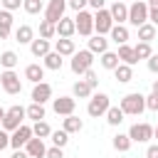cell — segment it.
I'll use <instances>...</instances> for the list:
<instances>
[{
	"instance_id": "6da1fadb",
	"label": "cell",
	"mask_w": 158,
	"mask_h": 158,
	"mask_svg": "<svg viewBox=\"0 0 158 158\" xmlns=\"http://www.w3.org/2000/svg\"><path fill=\"white\" fill-rule=\"evenodd\" d=\"M121 109H123V114H128V116H141V114L146 111V96L138 94V91H131V94H126V96L121 99Z\"/></svg>"
},
{
	"instance_id": "7a4b0ae2",
	"label": "cell",
	"mask_w": 158,
	"mask_h": 158,
	"mask_svg": "<svg viewBox=\"0 0 158 158\" xmlns=\"http://www.w3.org/2000/svg\"><path fill=\"white\" fill-rule=\"evenodd\" d=\"M91 64H94V52L91 49H79V52H74L72 54V72L74 74H79V77H84L89 69H91Z\"/></svg>"
},
{
	"instance_id": "3957f363",
	"label": "cell",
	"mask_w": 158,
	"mask_h": 158,
	"mask_svg": "<svg viewBox=\"0 0 158 158\" xmlns=\"http://www.w3.org/2000/svg\"><path fill=\"white\" fill-rule=\"evenodd\" d=\"M27 116V109H22L20 104H15V106H10L7 109V114H5V118H2V128L5 131H15V128H20L22 126V118Z\"/></svg>"
},
{
	"instance_id": "277c9868",
	"label": "cell",
	"mask_w": 158,
	"mask_h": 158,
	"mask_svg": "<svg viewBox=\"0 0 158 158\" xmlns=\"http://www.w3.org/2000/svg\"><path fill=\"white\" fill-rule=\"evenodd\" d=\"M128 22L133 27H141L143 22H148V2L136 0L133 5H128Z\"/></svg>"
},
{
	"instance_id": "5b68a950",
	"label": "cell",
	"mask_w": 158,
	"mask_h": 158,
	"mask_svg": "<svg viewBox=\"0 0 158 158\" xmlns=\"http://www.w3.org/2000/svg\"><path fill=\"white\" fill-rule=\"evenodd\" d=\"M109 106H111V101H109V96L106 94H94L91 99H89V106H86V111H89V116H94V118H99V116H106V111H109Z\"/></svg>"
},
{
	"instance_id": "8992f818",
	"label": "cell",
	"mask_w": 158,
	"mask_h": 158,
	"mask_svg": "<svg viewBox=\"0 0 158 158\" xmlns=\"http://www.w3.org/2000/svg\"><path fill=\"white\" fill-rule=\"evenodd\" d=\"M114 25H116V22H114V17H111V12H109L106 7L96 10V15H94V32H96V35H109Z\"/></svg>"
},
{
	"instance_id": "52a82bcc",
	"label": "cell",
	"mask_w": 158,
	"mask_h": 158,
	"mask_svg": "<svg viewBox=\"0 0 158 158\" xmlns=\"http://www.w3.org/2000/svg\"><path fill=\"white\" fill-rule=\"evenodd\" d=\"M0 84H2L5 94H10V96H15V94L22 91V81H20V77L15 74V69H5V72L0 74Z\"/></svg>"
},
{
	"instance_id": "ba28073f",
	"label": "cell",
	"mask_w": 158,
	"mask_h": 158,
	"mask_svg": "<svg viewBox=\"0 0 158 158\" xmlns=\"http://www.w3.org/2000/svg\"><path fill=\"white\" fill-rule=\"evenodd\" d=\"M64 10H67V0H49L44 5V20H49V22L57 25L64 17Z\"/></svg>"
},
{
	"instance_id": "9c48e42d",
	"label": "cell",
	"mask_w": 158,
	"mask_h": 158,
	"mask_svg": "<svg viewBox=\"0 0 158 158\" xmlns=\"http://www.w3.org/2000/svg\"><path fill=\"white\" fill-rule=\"evenodd\" d=\"M74 22H77V32H79V35L91 37V32H94V15H91V12L79 10L77 17H74Z\"/></svg>"
},
{
	"instance_id": "30bf717a",
	"label": "cell",
	"mask_w": 158,
	"mask_h": 158,
	"mask_svg": "<svg viewBox=\"0 0 158 158\" xmlns=\"http://www.w3.org/2000/svg\"><path fill=\"white\" fill-rule=\"evenodd\" d=\"M128 136H131V141H136V143H146V141L153 138V126H151V123H133V126L128 128Z\"/></svg>"
},
{
	"instance_id": "8fae6325",
	"label": "cell",
	"mask_w": 158,
	"mask_h": 158,
	"mask_svg": "<svg viewBox=\"0 0 158 158\" xmlns=\"http://www.w3.org/2000/svg\"><path fill=\"white\" fill-rule=\"evenodd\" d=\"M32 136H35V133H32V126H25V123H22L20 128H15V131L10 133V146L17 151V148H22Z\"/></svg>"
},
{
	"instance_id": "7c38bea8",
	"label": "cell",
	"mask_w": 158,
	"mask_h": 158,
	"mask_svg": "<svg viewBox=\"0 0 158 158\" xmlns=\"http://www.w3.org/2000/svg\"><path fill=\"white\" fill-rule=\"evenodd\" d=\"M52 109H54V114H59V116H69V114H74V109H77V99H74V96H59V99L52 101Z\"/></svg>"
},
{
	"instance_id": "4fadbf2b",
	"label": "cell",
	"mask_w": 158,
	"mask_h": 158,
	"mask_svg": "<svg viewBox=\"0 0 158 158\" xmlns=\"http://www.w3.org/2000/svg\"><path fill=\"white\" fill-rule=\"evenodd\" d=\"M25 151H27V156H30V158H44V153H47L44 138H40V136H32V138L25 143Z\"/></svg>"
},
{
	"instance_id": "5bb4252c",
	"label": "cell",
	"mask_w": 158,
	"mask_h": 158,
	"mask_svg": "<svg viewBox=\"0 0 158 158\" xmlns=\"http://www.w3.org/2000/svg\"><path fill=\"white\" fill-rule=\"evenodd\" d=\"M49 99H52V86H49L47 81L35 84V89H32V101H35V104H44V101H49Z\"/></svg>"
},
{
	"instance_id": "9a60e30c",
	"label": "cell",
	"mask_w": 158,
	"mask_h": 158,
	"mask_svg": "<svg viewBox=\"0 0 158 158\" xmlns=\"http://www.w3.org/2000/svg\"><path fill=\"white\" fill-rule=\"evenodd\" d=\"M109 12H111V17H114V22L116 25H123V22H128V7H126V2H114L111 7H109Z\"/></svg>"
},
{
	"instance_id": "2e32d148",
	"label": "cell",
	"mask_w": 158,
	"mask_h": 158,
	"mask_svg": "<svg viewBox=\"0 0 158 158\" xmlns=\"http://www.w3.org/2000/svg\"><path fill=\"white\" fill-rule=\"evenodd\" d=\"M54 52H59L62 57H72V54L77 52V44H74L72 37H59V40L54 42Z\"/></svg>"
},
{
	"instance_id": "e0dca14e",
	"label": "cell",
	"mask_w": 158,
	"mask_h": 158,
	"mask_svg": "<svg viewBox=\"0 0 158 158\" xmlns=\"http://www.w3.org/2000/svg\"><path fill=\"white\" fill-rule=\"evenodd\" d=\"M30 52H32V57H44V54L52 52V44H49V40L40 37V40H32L30 42Z\"/></svg>"
},
{
	"instance_id": "ac0fdd59",
	"label": "cell",
	"mask_w": 158,
	"mask_h": 158,
	"mask_svg": "<svg viewBox=\"0 0 158 158\" xmlns=\"http://www.w3.org/2000/svg\"><path fill=\"white\" fill-rule=\"evenodd\" d=\"M77 32V22L72 20V17H62L59 22H57V35L59 37H72Z\"/></svg>"
},
{
	"instance_id": "d6986e66",
	"label": "cell",
	"mask_w": 158,
	"mask_h": 158,
	"mask_svg": "<svg viewBox=\"0 0 158 158\" xmlns=\"http://www.w3.org/2000/svg\"><path fill=\"white\" fill-rule=\"evenodd\" d=\"M25 79L32 81V84H40V81L44 79V67H40V64H27V67H25Z\"/></svg>"
},
{
	"instance_id": "ffe728a7",
	"label": "cell",
	"mask_w": 158,
	"mask_h": 158,
	"mask_svg": "<svg viewBox=\"0 0 158 158\" xmlns=\"http://www.w3.org/2000/svg\"><path fill=\"white\" fill-rule=\"evenodd\" d=\"M12 30V12L10 10H0V40H7Z\"/></svg>"
},
{
	"instance_id": "44dd1931",
	"label": "cell",
	"mask_w": 158,
	"mask_h": 158,
	"mask_svg": "<svg viewBox=\"0 0 158 158\" xmlns=\"http://www.w3.org/2000/svg\"><path fill=\"white\" fill-rule=\"evenodd\" d=\"M35 40V30L30 27V25H20L17 30H15V42H20V44H30Z\"/></svg>"
},
{
	"instance_id": "7402d4cb",
	"label": "cell",
	"mask_w": 158,
	"mask_h": 158,
	"mask_svg": "<svg viewBox=\"0 0 158 158\" xmlns=\"http://www.w3.org/2000/svg\"><path fill=\"white\" fill-rule=\"evenodd\" d=\"M118 59H121L123 64H131V67L138 62V59H136V49H133L128 42H126V44H118Z\"/></svg>"
},
{
	"instance_id": "603a6c76",
	"label": "cell",
	"mask_w": 158,
	"mask_h": 158,
	"mask_svg": "<svg viewBox=\"0 0 158 158\" xmlns=\"http://www.w3.org/2000/svg\"><path fill=\"white\" fill-rule=\"evenodd\" d=\"M89 49H91L94 54H104V52L109 49V40H106L104 35H94V37L89 40Z\"/></svg>"
},
{
	"instance_id": "cb8c5ba5",
	"label": "cell",
	"mask_w": 158,
	"mask_h": 158,
	"mask_svg": "<svg viewBox=\"0 0 158 158\" xmlns=\"http://www.w3.org/2000/svg\"><path fill=\"white\" fill-rule=\"evenodd\" d=\"M114 77H116V79H118L121 84H128V81L133 79V67H131V64H123V62H121V64H118V67L114 69Z\"/></svg>"
},
{
	"instance_id": "d4e9b609",
	"label": "cell",
	"mask_w": 158,
	"mask_h": 158,
	"mask_svg": "<svg viewBox=\"0 0 158 158\" xmlns=\"http://www.w3.org/2000/svg\"><path fill=\"white\" fill-rule=\"evenodd\" d=\"M42 59H44V69H52V72H59V69H62V54H59V52L52 49V52L44 54Z\"/></svg>"
},
{
	"instance_id": "484cf974",
	"label": "cell",
	"mask_w": 158,
	"mask_h": 158,
	"mask_svg": "<svg viewBox=\"0 0 158 158\" xmlns=\"http://www.w3.org/2000/svg\"><path fill=\"white\" fill-rule=\"evenodd\" d=\"M109 35H111V40H114L116 44H126V42H128V30H126V25H114Z\"/></svg>"
},
{
	"instance_id": "4316f807",
	"label": "cell",
	"mask_w": 158,
	"mask_h": 158,
	"mask_svg": "<svg viewBox=\"0 0 158 158\" xmlns=\"http://www.w3.org/2000/svg\"><path fill=\"white\" fill-rule=\"evenodd\" d=\"M118 64H121V59H118V52H109V49H106V52L101 54V67H104V69H111V72H114Z\"/></svg>"
},
{
	"instance_id": "83f0119b",
	"label": "cell",
	"mask_w": 158,
	"mask_h": 158,
	"mask_svg": "<svg viewBox=\"0 0 158 158\" xmlns=\"http://www.w3.org/2000/svg\"><path fill=\"white\" fill-rule=\"evenodd\" d=\"M91 91H94V89H91L84 79H79V81L72 86V96H74V99H86V96H91Z\"/></svg>"
},
{
	"instance_id": "f1b7e54d",
	"label": "cell",
	"mask_w": 158,
	"mask_h": 158,
	"mask_svg": "<svg viewBox=\"0 0 158 158\" xmlns=\"http://www.w3.org/2000/svg\"><path fill=\"white\" fill-rule=\"evenodd\" d=\"M67 133H79L81 128H84V123H81V118L79 116H74V114H69L67 118H64V126H62Z\"/></svg>"
},
{
	"instance_id": "f546056e",
	"label": "cell",
	"mask_w": 158,
	"mask_h": 158,
	"mask_svg": "<svg viewBox=\"0 0 158 158\" xmlns=\"http://www.w3.org/2000/svg\"><path fill=\"white\" fill-rule=\"evenodd\" d=\"M138 40H141V42L156 40V25H153V22H143V25L138 27Z\"/></svg>"
},
{
	"instance_id": "4dcf8cb0",
	"label": "cell",
	"mask_w": 158,
	"mask_h": 158,
	"mask_svg": "<svg viewBox=\"0 0 158 158\" xmlns=\"http://www.w3.org/2000/svg\"><path fill=\"white\" fill-rule=\"evenodd\" d=\"M123 109L121 106H109V111H106V121H109V126H118L121 121H123Z\"/></svg>"
},
{
	"instance_id": "1f68e13d",
	"label": "cell",
	"mask_w": 158,
	"mask_h": 158,
	"mask_svg": "<svg viewBox=\"0 0 158 158\" xmlns=\"http://www.w3.org/2000/svg\"><path fill=\"white\" fill-rule=\"evenodd\" d=\"M17 62H20V57H17L12 49H5V52L0 54V64H2L5 69H15V67H17Z\"/></svg>"
},
{
	"instance_id": "d6a6232c",
	"label": "cell",
	"mask_w": 158,
	"mask_h": 158,
	"mask_svg": "<svg viewBox=\"0 0 158 158\" xmlns=\"http://www.w3.org/2000/svg\"><path fill=\"white\" fill-rule=\"evenodd\" d=\"M111 143H114V148H116V151L126 153V151L131 148V143H133V141H131V136H128V133H118V136H114V141H111Z\"/></svg>"
},
{
	"instance_id": "836d02e7",
	"label": "cell",
	"mask_w": 158,
	"mask_h": 158,
	"mask_svg": "<svg viewBox=\"0 0 158 158\" xmlns=\"http://www.w3.org/2000/svg\"><path fill=\"white\" fill-rule=\"evenodd\" d=\"M54 35H57V25H54V22H49V20H42V22H40V37L52 40Z\"/></svg>"
},
{
	"instance_id": "e575fe53",
	"label": "cell",
	"mask_w": 158,
	"mask_h": 158,
	"mask_svg": "<svg viewBox=\"0 0 158 158\" xmlns=\"http://www.w3.org/2000/svg\"><path fill=\"white\" fill-rule=\"evenodd\" d=\"M27 118H32V121H42L44 118V104H30L27 106Z\"/></svg>"
},
{
	"instance_id": "d590c367",
	"label": "cell",
	"mask_w": 158,
	"mask_h": 158,
	"mask_svg": "<svg viewBox=\"0 0 158 158\" xmlns=\"http://www.w3.org/2000/svg\"><path fill=\"white\" fill-rule=\"evenodd\" d=\"M22 10H25L27 15H40V12L44 10V2H42V0H25V2H22Z\"/></svg>"
},
{
	"instance_id": "8d00e7d4",
	"label": "cell",
	"mask_w": 158,
	"mask_h": 158,
	"mask_svg": "<svg viewBox=\"0 0 158 158\" xmlns=\"http://www.w3.org/2000/svg\"><path fill=\"white\" fill-rule=\"evenodd\" d=\"M32 133H35V136H40V138H47V136H52V128H49V123L42 118V121H35Z\"/></svg>"
},
{
	"instance_id": "74e56055",
	"label": "cell",
	"mask_w": 158,
	"mask_h": 158,
	"mask_svg": "<svg viewBox=\"0 0 158 158\" xmlns=\"http://www.w3.org/2000/svg\"><path fill=\"white\" fill-rule=\"evenodd\" d=\"M133 49H136V59H148V57L153 54V49H151V42H138Z\"/></svg>"
},
{
	"instance_id": "f35d334b",
	"label": "cell",
	"mask_w": 158,
	"mask_h": 158,
	"mask_svg": "<svg viewBox=\"0 0 158 158\" xmlns=\"http://www.w3.org/2000/svg\"><path fill=\"white\" fill-rule=\"evenodd\" d=\"M67 141H69V133L62 128V131H52V143L54 146H59V148H64L67 146Z\"/></svg>"
},
{
	"instance_id": "ab89813d",
	"label": "cell",
	"mask_w": 158,
	"mask_h": 158,
	"mask_svg": "<svg viewBox=\"0 0 158 158\" xmlns=\"http://www.w3.org/2000/svg\"><path fill=\"white\" fill-rule=\"evenodd\" d=\"M148 22L158 27V0H148Z\"/></svg>"
},
{
	"instance_id": "60d3db41",
	"label": "cell",
	"mask_w": 158,
	"mask_h": 158,
	"mask_svg": "<svg viewBox=\"0 0 158 158\" xmlns=\"http://www.w3.org/2000/svg\"><path fill=\"white\" fill-rule=\"evenodd\" d=\"M84 81H86L91 89H96V86H99V77H96V72H94V69H89V72L84 74Z\"/></svg>"
},
{
	"instance_id": "b9f144b4",
	"label": "cell",
	"mask_w": 158,
	"mask_h": 158,
	"mask_svg": "<svg viewBox=\"0 0 158 158\" xmlns=\"http://www.w3.org/2000/svg\"><path fill=\"white\" fill-rule=\"evenodd\" d=\"M146 109H151V111H158V94H148L146 96Z\"/></svg>"
},
{
	"instance_id": "7bdbcfd3",
	"label": "cell",
	"mask_w": 158,
	"mask_h": 158,
	"mask_svg": "<svg viewBox=\"0 0 158 158\" xmlns=\"http://www.w3.org/2000/svg\"><path fill=\"white\" fill-rule=\"evenodd\" d=\"M0 2H2V10H10V12H12V10H17L25 0H0Z\"/></svg>"
},
{
	"instance_id": "ee69618b",
	"label": "cell",
	"mask_w": 158,
	"mask_h": 158,
	"mask_svg": "<svg viewBox=\"0 0 158 158\" xmlns=\"http://www.w3.org/2000/svg\"><path fill=\"white\" fill-rule=\"evenodd\" d=\"M44 158H64V153H62V148H59V146H52V148H47Z\"/></svg>"
},
{
	"instance_id": "f6af8a7d",
	"label": "cell",
	"mask_w": 158,
	"mask_h": 158,
	"mask_svg": "<svg viewBox=\"0 0 158 158\" xmlns=\"http://www.w3.org/2000/svg\"><path fill=\"white\" fill-rule=\"evenodd\" d=\"M7 146H10V131L0 128V151H5Z\"/></svg>"
},
{
	"instance_id": "bcb514c9",
	"label": "cell",
	"mask_w": 158,
	"mask_h": 158,
	"mask_svg": "<svg viewBox=\"0 0 158 158\" xmlns=\"http://www.w3.org/2000/svg\"><path fill=\"white\" fill-rule=\"evenodd\" d=\"M146 64H148V69H151L153 74H158V54H151V57L146 59Z\"/></svg>"
},
{
	"instance_id": "7dc6e473",
	"label": "cell",
	"mask_w": 158,
	"mask_h": 158,
	"mask_svg": "<svg viewBox=\"0 0 158 158\" xmlns=\"http://www.w3.org/2000/svg\"><path fill=\"white\" fill-rule=\"evenodd\" d=\"M86 5H89V0H69V7H72V10H77V12H79V10H84Z\"/></svg>"
},
{
	"instance_id": "c3c4849f",
	"label": "cell",
	"mask_w": 158,
	"mask_h": 158,
	"mask_svg": "<svg viewBox=\"0 0 158 158\" xmlns=\"http://www.w3.org/2000/svg\"><path fill=\"white\" fill-rule=\"evenodd\" d=\"M146 158H158V143L148 146V151H146Z\"/></svg>"
},
{
	"instance_id": "681fc988",
	"label": "cell",
	"mask_w": 158,
	"mask_h": 158,
	"mask_svg": "<svg viewBox=\"0 0 158 158\" xmlns=\"http://www.w3.org/2000/svg\"><path fill=\"white\" fill-rule=\"evenodd\" d=\"M89 5H91L94 10H101V7L106 5V0H89Z\"/></svg>"
},
{
	"instance_id": "f907efd6",
	"label": "cell",
	"mask_w": 158,
	"mask_h": 158,
	"mask_svg": "<svg viewBox=\"0 0 158 158\" xmlns=\"http://www.w3.org/2000/svg\"><path fill=\"white\" fill-rule=\"evenodd\" d=\"M10 158H30V156H27V151H20V148H17V151H15Z\"/></svg>"
},
{
	"instance_id": "816d5d0a",
	"label": "cell",
	"mask_w": 158,
	"mask_h": 158,
	"mask_svg": "<svg viewBox=\"0 0 158 158\" xmlns=\"http://www.w3.org/2000/svg\"><path fill=\"white\" fill-rule=\"evenodd\" d=\"M151 91H153V94H158V79L153 81V86H151Z\"/></svg>"
},
{
	"instance_id": "f5cc1de1",
	"label": "cell",
	"mask_w": 158,
	"mask_h": 158,
	"mask_svg": "<svg viewBox=\"0 0 158 158\" xmlns=\"http://www.w3.org/2000/svg\"><path fill=\"white\" fill-rule=\"evenodd\" d=\"M5 114H7V111H5L2 106H0V126H2V118H5Z\"/></svg>"
},
{
	"instance_id": "db71d44e",
	"label": "cell",
	"mask_w": 158,
	"mask_h": 158,
	"mask_svg": "<svg viewBox=\"0 0 158 158\" xmlns=\"http://www.w3.org/2000/svg\"><path fill=\"white\" fill-rule=\"evenodd\" d=\"M153 138H158V126H153Z\"/></svg>"
},
{
	"instance_id": "11a10c76",
	"label": "cell",
	"mask_w": 158,
	"mask_h": 158,
	"mask_svg": "<svg viewBox=\"0 0 158 158\" xmlns=\"http://www.w3.org/2000/svg\"><path fill=\"white\" fill-rule=\"evenodd\" d=\"M118 2H123V0H118Z\"/></svg>"
},
{
	"instance_id": "9f6ffc18",
	"label": "cell",
	"mask_w": 158,
	"mask_h": 158,
	"mask_svg": "<svg viewBox=\"0 0 158 158\" xmlns=\"http://www.w3.org/2000/svg\"><path fill=\"white\" fill-rule=\"evenodd\" d=\"M0 86H2V84H0Z\"/></svg>"
}]
</instances>
